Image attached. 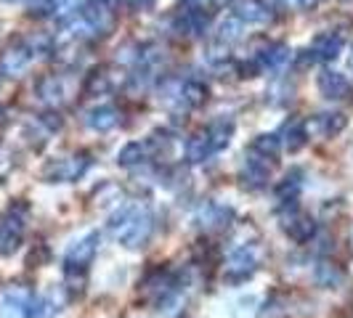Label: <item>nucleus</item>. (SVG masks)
<instances>
[{
  "label": "nucleus",
  "instance_id": "obj_3",
  "mask_svg": "<svg viewBox=\"0 0 353 318\" xmlns=\"http://www.w3.org/2000/svg\"><path fill=\"white\" fill-rule=\"evenodd\" d=\"M88 165H90L88 154H74L70 159H61V162H56V165H51L46 170V180L48 183H70V180H77V178L85 176Z\"/></svg>",
  "mask_w": 353,
  "mask_h": 318
},
{
  "label": "nucleus",
  "instance_id": "obj_8",
  "mask_svg": "<svg viewBox=\"0 0 353 318\" xmlns=\"http://www.w3.org/2000/svg\"><path fill=\"white\" fill-rule=\"evenodd\" d=\"M314 282L321 286V289H337L345 282V271L343 265L330 260V257H321L316 265H314Z\"/></svg>",
  "mask_w": 353,
  "mask_h": 318
},
{
  "label": "nucleus",
  "instance_id": "obj_6",
  "mask_svg": "<svg viewBox=\"0 0 353 318\" xmlns=\"http://www.w3.org/2000/svg\"><path fill=\"white\" fill-rule=\"evenodd\" d=\"M345 125H348V117L345 114H319L314 120H308V123L303 125L305 127V136H321V138H335L340 136L343 130H345Z\"/></svg>",
  "mask_w": 353,
  "mask_h": 318
},
{
  "label": "nucleus",
  "instance_id": "obj_7",
  "mask_svg": "<svg viewBox=\"0 0 353 318\" xmlns=\"http://www.w3.org/2000/svg\"><path fill=\"white\" fill-rule=\"evenodd\" d=\"M21 233H24L21 215L17 210H11V215L0 226V255H11L21 244Z\"/></svg>",
  "mask_w": 353,
  "mask_h": 318
},
{
  "label": "nucleus",
  "instance_id": "obj_32",
  "mask_svg": "<svg viewBox=\"0 0 353 318\" xmlns=\"http://www.w3.org/2000/svg\"><path fill=\"white\" fill-rule=\"evenodd\" d=\"M319 0H301V6H305V8H308V6H316Z\"/></svg>",
  "mask_w": 353,
  "mask_h": 318
},
{
  "label": "nucleus",
  "instance_id": "obj_19",
  "mask_svg": "<svg viewBox=\"0 0 353 318\" xmlns=\"http://www.w3.org/2000/svg\"><path fill=\"white\" fill-rule=\"evenodd\" d=\"M37 96L46 101V104H61V98H64V88H61V80L59 77H43L40 83H37Z\"/></svg>",
  "mask_w": 353,
  "mask_h": 318
},
{
  "label": "nucleus",
  "instance_id": "obj_18",
  "mask_svg": "<svg viewBox=\"0 0 353 318\" xmlns=\"http://www.w3.org/2000/svg\"><path fill=\"white\" fill-rule=\"evenodd\" d=\"M265 183H268V167L255 162V159H250L245 173H242V186L245 189H263Z\"/></svg>",
  "mask_w": 353,
  "mask_h": 318
},
{
  "label": "nucleus",
  "instance_id": "obj_5",
  "mask_svg": "<svg viewBox=\"0 0 353 318\" xmlns=\"http://www.w3.org/2000/svg\"><path fill=\"white\" fill-rule=\"evenodd\" d=\"M258 271V257L250 247H239L226 263V279L229 282H248L250 276Z\"/></svg>",
  "mask_w": 353,
  "mask_h": 318
},
{
  "label": "nucleus",
  "instance_id": "obj_25",
  "mask_svg": "<svg viewBox=\"0 0 353 318\" xmlns=\"http://www.w3.org/2000/svg\"><path fill=\"white\" fill-rule=\"evenodd\" d=\"M242 30H245V21L236 17H229L223 24H221V32H218V40L223 43V45H229V43H236L239 37H242Z\"/></svg>",
  "mask_w": 353,
  "mask_h": 318
},
{
  "label": "nucleus",
  "instance_id": "obj_27",
  "mask_svg": "<svg viewBox=\"0 0 353 318\" xmlns=\"http://www.w3.org/2000/svg\"><path fill=\"white\" fill-rule=\"evenodd\" d=\"M284 133H287V138H284V146H287V151H301L303 146H305V127L301 123H292L284 127Z\"/></svg>",
  "mask_w": 353,
  "mask_h": 318
},
{
  "label": "nucleus",
  "instance_id": "obj_2",
  "mask_svg": "<svg viewBox=\"0 0 353 318\" xmlns=\"http://www.w3.org/2000/svg\"><path fill=\"white\" fill-rule=\"evenodd\" d=\"M282 231L292 242L305 244V242H311V239L316 236V220H314L308 212L292 207V210H287L282 215Z\"/></svg>",
  "mask_w": 353,
  "mask_h": 318
},
{
  "label": "nucleus",
  "instance_id": "obj_31",
  "mask_svg": "<svg viewBox=\"0 0 353 318\" xmlns=\"http://www.w3.org/2000/svg\"><path fill=\"white\" fill-rule=\"evenodd\" d=\"M133 6H136V8H141V11H149V8L154 6V0H133Z\"/></svg>",
  "mask_w": 353,
  "mask_h": 318
},
{
  "label": "nucleus",
  "instance_id": "obj_4",
  "mask_svg": "<svg viewBox=\"0 0 353 318\" xmlns=\"http://www.w3.org/2000/svg\"><path fill=\"white\" fill-rule=\"evenodd\" d=\"M99 242H101V236H99L96 231H90L83 239H77V242L67 249L64 265H67V268H88L90 260H93L96 252H99Z\"/></svg>",
  "mask_w": 353,
  "mask_h": 318
},
{
  "label": "nucleus",
  "instance_id": "obj_17",
  "mask_svg": "<svg viewBox=\"0 0 353 318\" xmlns=\"http://www.w3.org/2000/svg\"><path fill=\"white\" fill-rule=\"evenodd\" d=\"M117 123H120V112L114 106H99V109H93L88 114V125L93 130H99V133L112 130Z\"/></svg>",
  "mask_w": 353,
  "mask_h": 318
},
{
  "label": "nucleus",
  "instance_id": "obj_9",
  "mask_svg": "<svg viewBox=\"0 0 353 318\" xmlns=\"http://www.w3.org/2000/svg\"><path fill=\"white\" fill-rule=\"evenodd\" d=\"M316 85H319V93L324 98H330V101H337V98H345L348 96V80L340 72L324 70L319 74Z\"/></svg>",
  "mask_w": 353,
  "mask_h": 318
},
{
  "label": "nucleus",
  "instance_id": "obj_13",
  "mask_svg": "<svg viewBox=\"0 0 353 318\" xmlns=\"http://www.w3.org/2000/svg\"><path fill=\"white\" fill-rule=\"evenodd\" d=\"M311 51L316 53L319 61H335L337 56H340V51H343V37L332 35V32H324V35H319L314 40Z\"/></svg>",
  "mask_w": 353,
  "mask_h": 318
},
{
  "label": "nucleus",
  "instance_id": "obj_29",
  "mask_svg": "<svg viewBox=\"0 0 353 318\" xmlns=\"http://www.w3.org/2000/svg\"><path fill=\"white\" fill-rule=\"evenodd\" d=\"M80 0H51V11L56 17H70L72 11L77 8Z\"/></svg>",
  "mask_w": 353,
  "mask_h": 318
},
{
  "label": "nucleus",
  "instance_id": "obj_34",
  "mask_svg": "<svg viewBox=\"0 0 353 318\" xmlns=\"http://www.w3.org/2000/svg\"><path fill=\"white\" fill-rule=\"evenodd\" d=\"M351 70H353V53H351Z\"/></svg>",
  "mask_w": 353,
  "mask_h": 318
},
{
  "label": "nucleus",
  "instance_id": "obj_26",
  "mask_svg": "<svg viewBox=\"0 0 353 318\" xmlns=\"http://www.w3.org/2000/svg\"><path fill=\"white\" fill-rule=\"evenodd\" d=\"M106 90H112V80H109L106 70L90 72L88 80H85V93H88V96H101Z\"/></svg>",
  "mask_w": 353,
  "mask_h": 318
},
{
  "label": "nucleus",
  "instance_id": "obj_20",
  "mask_svg": "<svg viewBox=\"0 0 353 318\" xmlns=\"http://www.w3.org/2000/svg\"><path fill=\"white\" fill-rule=\"evenodd\" d=\"M208 96H210L208 85H202V83H196V80H189V83L181 88V98H183V104L192 106V109H199V106H205Z\"/></svg>",
  "mask_w": 353,
  "mask_h": 318
},
{
  "label": "nucleus",
  "instance_id": "obj_21",
  "mask_svg": "<svg viewBox=\"0 0 353 318\" xmlns=\"http://www.w3.org/2000/svg\"><path fill=\"white\" fill-rule=\"evenodd\" d=\"M303 173L301 170H292V173H287L284 180L276 186V196H279V202H295V196L301 194V186H303Z\"/></svg>",
  "mask_w": 353,
  "mask_h": 318
},
{
  "label": "nucleus",
  "instance_id": "obj_22",
  "mask_svg": "<svg viewBox=\"0 0 353 318\" xmlns=\"http://www.w3.org/2000/svg\"><path fill=\"white\" fill-rule=\"evenodd\" d=\"M143 159H146V146L139 141H130L120 149L117 165H120V167H136V165H141Z\"/></svg>",
  "mask_w": 353,
  "mask_h": 318
},
{
  "label": "nucleus",
  "instance_id": "obj_14",
  "mask_svg": "<svg viewBox=\"0 0 353 318\" xmlns=\"http://www.w3.org/2000/svg\"><path fill=\"white\" fill-rule=\"evenodd\" d=\"M205 133H208V138H210L212 151H221V149H226V146L231 143V136H234V123L226 120V117H218V120H212L210 127H208Z\"/></svg>",
  "mask_w": 353,
  "mask_h": 318
},
{
  "label": "nucleus",
  "instance_id": "obj_28",
  "mask_svg": "<svg viewBox=\"0 0 353 318\" xmlns=\"http://www.w3.org/2000/svg\"><path fill=\"white\" fill-rule=\"evenodd\" d=\"M120 196H123V189L117 186V183H104L96 196H93V204L96 207H109V204H114V202H120Z\"/></svg>",
  "mask_w": 353,
  "mask_h": 318
},
{
  "label": "nucleus",
  "instance_id": "obj_10",
  "mask_svg": "<svg viewBox=\"0 0 353 318\" xmlns=\"http://www.w3.org/2000/svg\"><path fill=\"white\" fill-rule=\"evenodd\" d=\"M83 19L88 21V27L96 32V35H106V32L114 27V11L106 8V6H101V3H96V0H90L88 3V8H85Z\"/></svg>",
  "mask_w": 353,
  "mask_h": 318
},
{
  "label": "nucleus",
  "instance_id": "obj_24",
  "mask_svg": "<svg viewBox=\"0 0 353 318\" xmlns=\"http://www.w3.org/2000/svg\"><path fill=\"white\" fill-rule=\"evenodd\" d=\"M287 61H290V48H287V45H271V48H265L263 56H261V64L274 72L282 70Z\"/></svg>",
  "mask_w": 353,
  "mask_h": 318
},
{
  "label": "nucleus",
  "instance_id": "obj_23",
  "mask_svg": "<svg viewBox=\"0 0 353 318\" xmlns=\"http://www.w3.org/2000/svg\"><path fill=\"white\" fill-rule=\"evenodd\" d=\"M186 154L192 162H205V159L212 154V146H210V138H208V133H196L189 138L186 143Z\"/></svg>",
  "mask_w": 353,
  "mask_h": 318
},
{
  "label": "nucleus",
  "instance_id": "obj_33",
  "mask_svg": "<svg viewBox=\"0 0 353 318\" xmlns=\"http://www.w3.org/2000/svg\"><path fill=\"white\" fill-rule=\"evenodd\" d=\"M348 242H351V252H353V226H351V236H348Z\"/></svg>",
  "mask_w": 353,
  "mask_h": 318
},
{
  "label": "nucleus",
  "instance_id": "obj_16",
  "mask_svg": "<svg viewBox=\"0 0 353 318\" xmlns=\"http://www.w3.org/2000/svg\"><path fill=\"white\" fill-rule=\"evenodd\" d=\"M250 151L263 159H276L279 151H282V141H279V136H274V133H261V136L252 138Z\"/></svg>",
  "mask_w": 353,
  "mask_h": 318
},
{
  "label": "nucleus",
  "instance_id": "obj_15",
  "mask_svg": "<svg viewBox=\"0 0 353 318\" xmlns=\"http://www.w3.org/2000/svg\"><path fill=\"white\" fill-rule=\"evenodd\" d=\"M236 17L248 21V24H265L271 19V8L263 0H242L239 8H236Z\"/></svg>",
  "mask_w": 353,
  "mask_h": 318
},
{
  "label": "nucleus",
  "instance_id": "obj_11",
  "mask_svg": "<svg viewBox=\"0 0 353 318\" xmlns=\"http://www.w3.org/2000/svg\"><path fill=\"white\" fill-rule=\"evenodd\" d=\"M231 218H234L231 207H223V204H212V202H208V204L199 210V223H202V226H205L208 231L229 229Z\"/></svg>",
  "mask_w": 353,
  "mask_h": 318
},
{
  "label": "nucleus",
  "instance_id": "obj_30",
  "mask_svg": "<svg viewBox=\"0 0 353 318\" xmlns=\"http://www.w3.org/2000/svg\"><path fill=\"white\" fill-rule=\"evenodd\" d=\"M40 123L46 125V127H48V130H59V127H61V117H59V114H53V112H48V114H43V117H40Z\"/></svg>",
  "mask_w": 353,
  "mask_h": 318
},
{
  "label": "nucleus",
  "instance_id": "obj_1",
  "mask_svg": "<svg viewBox=\"0 0 353 318\" xmlns=\"http://www.w3.org/2000/svg\"><path fill=\"white\" fill-rule=\"evenodd\" d=\"M109 226L123 247L141 249L149 244V239L154 233V215L149 210H141V207H123L112 218Z\"/></svg>",
  "mask_w": 353,
  "mask_h": 318
},
{
  "label": "nucleus",
  "instance_id": "obj_12",
  "mask_svg": "<svg viewBox=\"0 0 353 318\" xmlns=\"http://www.w3.org/2000/svg\"><path fill=\"white\" fill-rule=\"evenodd\" d=\"M30 59H32V51H30L27 45H14V48H8V51L3 53V59H0V72L17 77V74H21V72L30 67Z\"/></svg>",
  "mask_w": 353,
  "mask_h": 318
}]
</instances>
